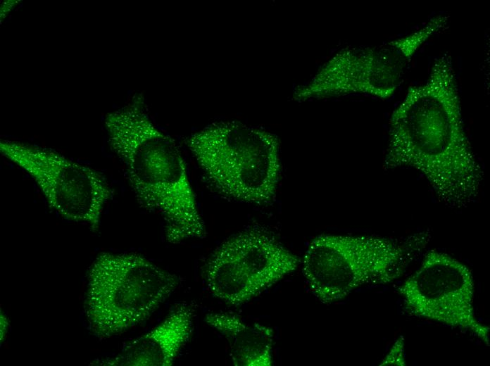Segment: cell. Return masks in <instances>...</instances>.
Wrapping results in <instances>:
<instances>
[{
    "label": "cell",
    "mask_w": 490,
    "mask_h": 366,
    "mask_svg": "<svg viewBox=\"0 0 490 366\" xmlns=\"http://www.w3.org/2000/svg\"><path fill=\"white\" fill-rule=\"evenodd\" d=\"M187 144L218 192L256 205L274 200L281 162L273 133L238 121L218 122L191 134Z\"/></svg>",
    "instance_id": "277c9868"
},
{
    "label": "cell",
    "mask_w": 490,
    "mask_h": 366,
    "mask_svg": "<svg viewBox=\"0 0 490 366\" xmlns=\"http://www.w3.org/2000/svg\"><path fill=\"white\" fill-rule=\"evenodd\" d=\"M448 20L447 15H439L414 32L381 44L340 49L294 89L293 99L304 101L351 94L389 99L401 84L415 54Z\"/></svg>",
    "instance_id": "8992f818"
},
{
    "label": "cell",
    "mask_w": 490,
    "mask_h": 366,
    "mask_svg": "<svg viewBox=\"0 0 490 366\" xmlns=\"http://www.w3.org/2000/svg\"><path fill=\"white\" fill-rule=\"evenodd\" d=\"M143 104L139 98L106 115L110 148L122 162L139 203L163 218L169 243L203 238L205 225L184 158Z\"/></svg>",
    "instance_id": "7a4b0ae2"
},
{
    "label": "cell",
    "mask_w": 490,
    "mask_h": 366,
    "mask_svg": "<svg viewBox=\"0 0 490 366\" xmlns=\"http://www.w3.org/2000/svg\"><path fill=\"white\" fill-rule=\"evenodd\" d=\"M206 322L220 333L237 366H270L273 363V332L265 325L251 324L227 313H208Z\"/></svg>",
    "instance_id": "8fae6325"
},
{
    "label": "cell",
    "mask_w": 490,
    "mask_h": 366,
    "mask_svg": "<svg viewBox=\"0 0 490 366\" xmlns=\"http://www.w3.org/2000/svg\"><path fill=\"white\" fill-rule=\"evenodd\" d=\"M8 326V321L7 317L1 313V340L4 339V337L5 336L6 332H7V327Z\"/></svg>",
    "instance_id": "4fadbf2b"
},
{
    "label": "cell",
    "mask_w": 490,
    "mask_h": 366,
    "mask_svg": "<svg viewBox=\"0 0 490 366\" xmlns=\"http://www.w3.org/2000/svg\"><path fill=\"white\" fill-rule=\"evenodd\" d=\"M429 239L426 232L403 239L321 234L310 242L303 255V276L318 301L336 303L361 286L389 284L398 279Z\"/></svg>",
    "instance_id": "3957f363"
},
{
    "label": "cell",
    "mask_w": 490,
    "mask_h": 366,
    "mask_svg": "<svg viewBox=\"0 0 490 366\" xmlns=\"http://www.w3.org/2000/svg\"><path fill=\"white\" fill-rule=\"evenodd\" d=\"M397 291L409 315L465 331L489 346V327L475 310L472 272L449 254L427 253Z\"/></svg>",
    "instance_id": "9c48e42d"
},
{
    "label": "cell",
    "mask_w": 490,
    "mask_h": 366,
    "mask_svg": "<svg viewBox=\"0 0 490 366\" xmlns=\"http://www.w3.org/2000/svg\"><path fill=\"white\" fill-rule=\"evenodd\" d=\"M459 93L452 57L445 53L394 110L384 159L387 170L418 171L437 197L454 208L475 200L484 177L466 134Z\"/></svg>",
    "instance_id": "6da1fadb"
},
{
    "label": "cell",
    "mask_w": 490,
    "mask_h": 366,
    "mask_svg": "<svg viewBox=\"0 0 490 366\" xmlns=\"http://www.w3.org/2000/svg\"><path fill=\"white\" fill-rule=\"evenodd\" d=\"M181 278L132 253H101L88 270L84 311L94 334L105 339L146 320Z\"/></svg>",
    "instance_id": "5b68a950"
},
{
    "label": "cell",
    "mask_w": 490,
    "mask_h": 366,
    "mask_svg": "<svg viewBox=\"0 0 490 366\" xmlns=\"http://www.w3.org/2000/svg\"><path fill=\"white\" fill-rule=\"evenodd\" d=\"M301 260L273 235L260 229L241 232L225 241L206 267L210 293L238 306L294 272Z\"/></svg>",
    "instance_id": "ba28073f"
},
{
    "label": "cell",
    "mask_w": 490,
    "mask_h": 366,
    "mask_svg": "<svg viewBox=\"0 0 490 366\" xmlns=\"http://www.w3.org/2000/svg\"><path fill=\"white\" fill-rule=\"evenodd\" d=\"M406 365L403 337H398L380 363V365Z\"/></svg>",
    "instance_id": "7c38bea8"
},
{
    "label": "cell",
    "mask_w": 490,
    "mask_h": 366,
    "mask_svg": "<svg viewBox=\"0 0 490 366\" xmlns=\"http://www.w3.org/2000/svg\"><path fill=\"white\" fill-rule=\"evenodd\" d=\"M194 308L183 303L158 325L125 345L115 355L98 362L107 366H170L189 341Z\"/></svg>",
    "instance_id": "30bf717a"
},
{
    "label": "cell",
    "mask_w": 490,
    "mask_h": 366,
    "mask_svg": "<svg viewBox=\"0 0 490 366\" xmlns=\"http://www.w3.org/2000/svg\"><path fill=\"white\" fill-rule=\"evenodd\" d=\"M0 151L31 177L49 206L62 217L98 229L113 196L100 172L56 151L18 141H1Z\"/></svg>",
    "instance_id": "52a82bcc"
}]
</instances>
